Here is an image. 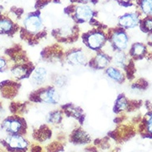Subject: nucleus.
Listing matches in <instances>:
<instances>
[{"instance_id":"dca6fc26","label":"nucleus","mask_w":152,"mask_h":152,"mask_svg":"<svg viewBox=\"0 0 152 152\" xmlns=\"http://www.w3.org/2000/svg\"><path fill=\"white\" fill-rule=\"evenodd\" d=\"M46 120L50 125H59L63 121V112L60 110L50 111L47 114Z\"/></svg>"},{"instance_id":"f8f14e48","label":"nucleus","mask_w":152,"mask_h":152,"mask_svg":"<svg viewBox=\"0 0 152 152\" xmlns=\"http://www.w3.org/2000/svg\"><path fill=\"white\" fill-rule=\"evenodd\" d=\"M93 65L95 69H103L107 68L112 62V57L105 51H99L92 59Z\"/></svg>"},{"instance_id":"1a4fd4ad","label":"nucleus","mask_w":152,"mask_h":152,"mask_svg":"<svg viewBox=\"0 0 152 152\" xmlns=\"http://www.w3.org/2000/svg\"><path fill=\"white\" fill-rule=\"evenodd\" d=\"M5 142L12 150H25L28 146L27 141L19 134H9L5 139Z\"/></svg>"},{"instance_id":"423d86ee","label":"nucleus","mask_w":152,"mask_h":152,"mask_svg":"<svg viewBox=\"0 0 152 152\" xmlns=\"http://www.w3.org/2000/svg\"><path fill=\"white\" fill-rule=\"evenodd\" d=\"M94 9L88 4H80L75 8V17L80 22L88 23L94 18Z\"/></svg>"},{"instance_id":"5701e85b","label":"nucleus","mask_w":152,"mask_h":152,"mask_svg":"<svg viewBox=\"0 0 152 152\" xmlns=\"http://www.w3.org/2000/svg\"><path fill=\"white\" fill-rule=\"evenodd\" d=\"M140 28L145 33H152V17H145L140 21Z\"/></svg>"},{"instance_id":"9b49d317","label":"nucleus","mask_w":152,"mask_h":152,"mask_svg":"<svg viewBox=\"0 0 152 152\" xmlns=\"http://www.w3.org/2000/svg\"><path fill=\"white\" fill-rule=\"evenodd\" d=\"M48 75L49 74L47 69L45 66L40 65L32 71L31 75V80L36 86H42L48 80Z\"/></svg>"},{"instance_id":"7ed1b4c3","label":"nucleus","mask_w":152,"mask_h":152,"mask_svg":"<svg viewBox=\"0 0 152 152\" xmlns=\"http://www.w3.org/2000/svg\"><path fill=\"white\" fill-rule=\"evenodd\" d=\"M66 61L73 66H84L90 62V56L85 50H71L66 56Z\"/></svg>"},{"instance_id":"bb28decb","label":"nucleus","mask_w":152,"mask_h":152,"mask_svg":"<svg viewBox=\"0 0 152 152\" xmlns=\"http://www.w3.org/2000/svg\"><path fill=\"white\" fill-rule=\"evenodd\" d=\"M77 1L80 4H87L88 2H89L90 0H77Z\"/></svg>"},{"instance_id":"9d476101","label":"nucleus","mask_w":152,"mask_h":152,"mask_svg":"<svg viewBox=\"0 0 152 152\" xmlns=\"http://www.w3.org/2000/svg\"><path fill=\"white\" fill-rule=\"evenodd\" d=\"M112 62L114 66L126 70L132 63V58L126 53V51H114L113 55L112 56Z\"/></svg>"},{"instance_id":"6ab92c4d","label":"nucleus","mask_w":152,"mask_h":152,"mask_svg":"<svg viewBox=\"0 0 152 152\" xmlns=\"http://www.w3.org/2000/svg\"><path fill=\"white\" fill-rule=\"evenodd\" d=\"M28 74H29V69L26 65H17L12 69V75L18 80L23 79Z\"/></svg>"},{"instance_id":"aec40b11","label":"nucleus","mask_w":152,"mask_h":152,"mask_svg":"<svg viewBox=\"0 0 152 152\" xmlns=\"http://www.w3.org/2000/svg\"><path fill=\"white\" fill-rule=\"evenodd\" d=\"M75 33V26L72 24H65L59 29L58 31V35L59 37L64 39H67V38L72 37V36Z\"/></svg>"},{"instance_id":"393cba45","label":"nucleus","mask_w":152,"mask_h":152,"mask_svg":"<svg viewBox=\"0 0 152 152\" xmlns=\"http://www.w3.org/2000/svg\"><path fill=\"white\" fill-rule=\"evenodd\" d=\"M8 65V61L6 60L5 57L0 56V72L4 70V69H6Z\"/></svg>"},{"instance_id":"f03ea898","label":"nucleus","mask_w":152,"mask_h":152,"mask_svg":"<svg viewBox=\"0 0 152 152\" xmlns=\"http://www.w3.org/2000/svg\"><path fill=\"white\" fill-rule=\"evenodd\" d=\"M23 27L24 30L28 34H39L43 30V22L42 18L36 12L28 14L23 19Z\"/></svg>"},{"instance_id":"ddd939ff","label":"nucleus","mask_w":152,"mask_h":152,"mask_svg":"<svg viewBox=\"0 0 152 152\" xmlns=\"http://www.w3.org/2000/svg\"><path fill=\"white\" fill-rule=\"evenodd\" d=\"M105 75L107 78L118 84H123L126 80L125 73L122 71V69L114 65H109L107 68L105 69Z\"/></svg>"},{"instance_id":"f257e3e1","label":"nucleus","mask_w":152,"mask_h":152,"mask_svg":"<svg viewBox=\"0 0 152 152\" xmlns=\"http://www.w3.org/2000/svg\"><path fill=\"white\" fill-rule=\"evenodd\" d=\"M110 42L114 51H125L129 46V37L122 28H119L111 34Z\"/></svg>"},{"instance_id":"412c9836","label":"nucleus","mask_w":152,"mask_h":152,"mask_svg":"<svg viewBox=\"0 0 152 152\" xmlns=\"http://www.w3.org/2000/svg\"><path fill=\"white\" fill-rule=\"evenodd\" d=\"M139 6L143 14L146 17H152V0H140Z\"/></svg>"},{"instance_id":"c85d7f7f","label":"nucleus","mask_w":152,"mask_h":152,"mask_svg":"<svg viewBox=\"0 0 152 152\" xmlns=\"http://www.w3.org/2000/svg\"><path fill=\"white\" fill-rule=\"evenodd\" d=\"M2 11H3V8L0 6V14H1V12H2Z\"/></svg>"},{"instance_id":"cd10ccee","label":"nucleus","mask_w":152,"mask_h":152,"mask_svg":"<svg viewBox=\"0 0 152 152\" xmlns=\"http://www.w3.org/2000/svg\"><path fill=\"white\" fill-rule=\"evenodd\" d=\"M149 42H150V43L152 44V33L149 35Z\"/></svg>"},{"instance_id":"4468645a","label":"nucleus","mask_w":152,"mask_h":152,"mask_svg":"<svg viewBox=\"0 0 152 152\" xmlns=\"http://www.w3.org/2000/svg\"><path fill=\"white\" fill-rule=\"evenodd\" d=\"M146 52H147L146 46L141 42H137L131 46L129 50V56L132 59L140 60L145 56Z\"/></svg>"},{"instance_id":"39448f33","label":"nucleus","mask_w":152,"mask_h":152,"mask_svg":"<svg viewBox=\"0 0 152 152\" xmlns=\"http://www.w3.org/2000/svg\"><path fill=\"white\" fill-rule=\"evenodd\" d=\"M85 42L88 49L91 50H99L106 44V36L103 31H94L87 35Z\"/></svg>"},{"instance_id":"a211bd4d","label":"nucleus","mask_w":152,"mask_h":152,"mask_svg":"<svg viewBox=\"0 0 152 152\" xmlns=\"http://www.w3.org/2000/svg\"><path fill=\"white\" fill-rule=\"evenodd\" d=\"M14 29V23L10 18L2 17L0 18V34H6L12 31Z\"/></svg>"},{"instance_id":"20e7f679","label":"nucleus","mask_w":152,"mask_h":152,"mask_svg":"<svg viewBox=\"0 0 152 152\" xmlns=\"http://www.w3.org/2000/svg\"><path fill=\"white\" fill-rule=\"evenodd\" d=\"M38 100L44 104L56 105L60 103L61 100V94L59 89H57L54 86L42 88L38 93Z\"/></svg>"},{"instance_id":"b1692460","label":"nucleus","mask_w":152,"mask_h":152,"mask_svg":"<svg viewBox=\"0 0 152 152\" xmlns=\"http://www.w3.org/2000/svg\"><path fill=\"white\" fill-rule=\"evenodd\" d=\"M68 82V79L65 75H57L54 78L53 80V85L54 87H56V88H64L67 84Z\"/></svg>"},{"instance_id":"a878e982","label":"nucleus","mask_w":152,"mask_h":152,"mask_svg":"<svg viewBox=\"0 0 152 152\" xmlns=\"http://www.w3.org/2000/svg\"><path fill=\"white\" fill-rule=\"evenodd\" d=\"M118 2L121 4H125V5H129L130 4H132V0H118Z\"/></svg>"},{"instance_id":"f3484780","label":"nucleus","mask_w":152,"mask_h":152,"mask_svg":"<svg viewBox=\"0 0 152 152\" xmlns=\"http://www.w3.org/2000/svg\"><path fill=\"white\" fill-rule=\"evenodd\" d=\"M130 103L128 99H126L124 94H120L118 96L116 101H115V106H114V111L116 113H121L127 110L129 107Z\"/></svg>"},{"instance_id":"4be33fe9","label":"nucleus","mask_w":152,"mask_h":152,"mask_svg":"<svg viewBox=\"0 0 152 152\" xmlns=\"http://www.w3.org/2000/svg\"><path fill=\"white\" fill-rule=\"evenodd\" d=\"M143 131L147 136L152 137V111L145 115L143 120Z\"/></svg>"},{"instance_id":"2eb2a0df","label":"nucleus","mask_w":152,"mask_h":152,"mask_svg":"<svg viewBox=\"0 0 152 152\" xmlns=\"http://www.w3.org/2000/svg\"><path fill=\"white\" fill-rule=\"evenodd\" d=\"M71 140L75 144H84L89 141V137L83 129L75 130L71 136Z\"/></svg>"},{"instance_id":"6e6552de","label":"nucleus","mask_w":152,"mask_h":152,"mask_svg":"<svg viewBox=\"0 0 152 152\" xmlns=\"http://www.w3.org/2000/svg\"><path fill=\"white\" fill-rule=\"evenodd\" d=\"M2 128L9 134H19L23 128V123L18 118H8L2 122Z\"/></svg>"},{"instance_id":"0eeeda50","label":"nucleus","mask_w":152,"mask_h":152,"mask_svg":"<svg viewBox=\"0 0 152 152\" xmlns=\"http://www.w3.org/2000/svg\"><path fill=\"white\" fill-rule=\"evenodd\" d=\"M140 15L134 12H127L121 16L118 19V24L122 29H132L139 25Z\"/></svg>"}]
</instances>
